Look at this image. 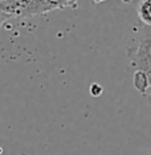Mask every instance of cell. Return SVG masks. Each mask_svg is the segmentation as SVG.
Listing matches in <instances>:
<instances>
[{"label":"cell","instance_id":"obj_1","mask_svg":"<svg viewBox=\"0 0 151 155\" xmlns=\"http://www.w3.org/2000/svg\"><path fill=\"white\" fill-rule=\"evenodd\" d=\"M76 2L57 0H0V13L5 17H29L76 5Z\"/></svg>","mask_w":151,"mask_h":155},{"label":"cell","instance_id":"obj_2","mask_svg":"<svg viewBox=\"0 0 151 155\" xmlns=\"http://www.w3.org/2000/svg\"><path fill=\"white\" fill-rule=\"evenodd\" d=\"M129 57L135 70H142L151 78V27L140 28V32L129 48Z\"/></svg>","mask_w":151,"mask_h":155},{"label":"cell","instance_id":"obj_3","mask_svg":"<svg viewBox=\"0 0 151 155\" xmlns=\"http://www.w3.org/2000/svg\"><path fill=\"white\" fill-rule=\"evenodd\" d=\"M133 82H134L135 89L143 96H147L151 86V78L149 74H146L142 70H134V77H133Z\"/></svg>","mask_w":151,"mask_h":155},{"label":"cell","instance_id":"obj_4","mask_svg":"<svg viewBox=\"0 0 151 155\" xmlns=\"http://www.w3.org/2000/svg\"><path fill=\"white\" fill-rule=\"evenodd\" d=\"M136 12H138L139 21L145 27H151V0L140 2Z\"/></svg>","mask_w":151,"mask_h":155},{"label":"cell","instance_id":"obj_5","mask_svg":"<svg viewBox=\"0 0 151 155\" xmlns=\"http://www.w3.org/2000/svg\"><path fill=\"white\" fill-rule=\"evenodd\" d=\"M147 98L150 100V102H151V86H150V90H149V93H147V96H146Z\"/></svg>","mask_w":151,"mask_h":155},{"label":"cell","instance_id":"obj_6","mask_svg":"<svg viewBox=\"0 0 151 155\" xmlns=\"http://www.w3.org/2000/svg\"><path fill=\"white\" fill-rule=\"evenodd\" d=\"M149 155H151V150H150V153H149Z\"/></svg>","mask_w":151,"mask_h":155}]
</instances>
